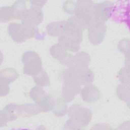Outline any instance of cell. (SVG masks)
<instances>
[{"label":"cell","mask_w":130,"mask_h":130,"mask_svg":"<svg viewBox=\"0 0 130 130\" xmlns=\"http://www.w3.org/2000/svg\"><path fill=\"white\" fill-rule=\"evenodd\" d=\"M90 61L89 56L84 52H80L74 56V63L72 67L80 69L87 68Z\"/></svg>","instance_id":"cell-15"},{"label":"cell","mask_w":130,"mask_h":130,"mask_svg":"<svg viewBox=\"0 0 130 130\" xmlns=\"http://www.w3.org/2000/svg\"><path fill=\"white\" fill-rule=\"evenodd\" d=\"M116 92L117 96L121 100L127 101L129 100V86L128 85H119L117 87Z\"/></svg>","instance_id":"cell-23"},{"label":"cell","mask_w":130,"mask_h":130,"mask_svg":"<svg viewBox=\"0 0 130 130\" xmlns=\"http://www.w3.org/2000/svg\"><path fill=\"white\" fill-rule=\"evenodd\" d=\"M47 94V93L43 90V89L39 86H35L29 92V96L30 98L37 105L40 103Z\"/></svg>","instance_id":"cell-20"},{"label":"cell","mask_w":130,"mask_h":130,"mask_svg":"<svg viewBox=\"0 0 130 130\" xmlns=\"http://www.w3.org/2000/svg\"><path fill=\"white\" fill-rule=\"evenodd\" d=\"M68 114L70 118L64 126H70L69 128L78 129L86 127L91 118L90 109L78 104L73 105L69 110Z\"/></svg>","instance_id":"cell-2"},{"label":"cell","mask_w":130,"mask_h":130,"mask_svg":"<svg viewBox=\"0 0 130 130\" xmlns=\"http://www.w3.org/2000/svg\"><path fill=\"white\" fill-rule=\"evenodd\" d=\"M59 44L66 50L76 52L80 48V41L77 39L63 34L59 38Z\"/></svg>","instance_id":"cell-13"},{"label":"cell","mask_w":130,"mask_h":130,"mask_svg":"<svg viewBox=\"0 0 130 130\" xmlns=\"http://www.w3.org/2000/svg\"><path fill=\"white\" fill-rule=\"evenodd\" d=\"M20 115L19 105L15 104L7 105L1 111V126L5 125L8 121L16 119Z\"/></svg>","instance_id":"cell-11"},{"label":"cell","mask_w":130,"mask_h":130,"mask_svg":"<svg viewBox=\"0 0 130 130\" xmlns=\"http://www.w3.org/2000/svg\"><path fill=\"white\" fill-rule=\"evenodd\" d=\"M74 17L84 27L96 21V4L91 1H78Z\"/></svg>","instance_id":"cell-3"},{"label":"cell","mask_w":130,"mask_h":130,"mask_svg":"<svg viewBox=\"0 0 130 130\" xmlns=\"http://www.w3.org/2000/svg\"><path fill=\"white\" fill-rule=\"evenodd\" d=\"M50 52L52 57L58 59L60 63L63 66L70 67L73 62L74 56L69 54L59 44H54L50 49Z\"/></svg>","instance_id":"cell-9"},{"label":"cell","mask_w":130,"mask_h":130,"mask_svg":"<svg viewBox=\"0 0 130 130\" xmlns=\"http://www.w3.org/2000/svg\"><path fill=\"white\" fill-rule=\"evenodd\" d=\"M9 90L8 84L1 83V96L6 95L9 93Z\"/></svg>","instance_id":"cell-28"},{"label":"cell","mask_w":130,"mask_h":130,"mask_svg":"<svg viewBox=\"0 0 130 130\" xmlns=\"http://www.w3.org/2000/svg\"><path fill=\"white\" fill-rule=\"evenodd\" d=\"M19 109L20 116L24 117L35 115L41 112L39 106L34 104H25L19 105Z\"/></svg>","instance_id":"cell-17"},{"label":"cell","mask_w":130,"mask_h":130,"mask_svg":"<svg viewBox=\"0 0 130 130\" xmlns=\"http://www.w3.org/2000/svg\"><path fill=\"white\" fill-rule=\"evenodd\" d=\"M77 70L81 84H87L92 82L94 76L93 73L90 69L87 68H84L77 69Z\"/></svg>","instance_id":"cell-19"},{"label":"cell","mask_w":130,"mask_h":130,"mask_svg":"<svg viewBox=\"0 0 130 130\" xmlns=\"http://www.w3.org/2000/svg\"><path fill=\"white\" fill-rule=\"evenodd\" d=\"M81 95L84 101L87 103H93L101 98V92L94 85L87 84L81 91Z\"/></svg>","instance_id":"cell-12"},{"label":"cell","mask_w":130,"mask_h":130,"mask_svg":"<svg viewBox=\"0 0 130 130\" xmlns=\"http://www.w3.org/2000/svg\"><path fill=\"white\" fill-rule=\"evenodd\" d=\"M76 6V2L66 1L64 3L63 8L64 11L69 14H74Z\"/></svg>","instance_id":"cell-26"},{"label":"cell","mask_w":130,"mask_h":130,"mask_svg":"<svg viewBox=\"0 0 130 130\" xmlns=\"http://www.w3.org/2000/svg\"><path fill=\"white\" fill-rule=\"evenodd\" d=\"M118 77L121 83L124 84L129 83V71L128 69L123 68L118 73Z\"/></svg>","instance_id":"cell-25"},{"label":"cell","mask_w":130,"mask_h":130,"mask_svg":"<svg viewBox=\"0 0 130 130\" xmlns=\"http://www.w3.org/2000/svg\"><path fill=\"white\" fill-rule=\"evenodd\" d=\"M8 32L14 41L21 43L26 39L32 38L35 34L34 27L22 23H11L8 27Z\"/></svg>","instance_id":"cell-4"},{"label":"cell","mask_w":130,"mask_h":130,"mask_svg":"<svg viewBox=\"0 0 130 130\" xmlns=\"http://www.w3.org/2000/svg\"><path fill=\"white\" fill-rule=\"evenodd\" d=\"M13 17L15 19H21L27 11L25 2L24 1H16L11 6Z\"/></svg>","instance_id":"cell-18"},{"label":"cell","mask_w":130,"mask_h":130,"mask_svg":"<svg viewBox=\"0 0 130 130\" xmlns=\"http://www.w3.org/2000/svg\"><path fill=\"white\" fill-rule=\"evenodd\" d=\"M114 4L112 2L105 1L96 4V21L104 22L112 15Z\"/></svg>","instance_id":"cell-10"},{"label":"cell","mask_w":130,"mask_h":130,"mask_svg":"<svg viewBox=\"0 0 130 130\" xmlns=\"http://www.w3.org/2000/svg\"><path fill=\"white\" fill-rule=\"evenodd\" d=\"M63 81L62 87L63 100L69 102L73 100L75 96L81 90V83L78 78V71L73 67L63 71L62 73Z\"/></svg>","instance_id":"cell-1"},{"label":"cell","mask_w":130,"mask_h":130,"mask_svg":"<svg viewBox=\"0 0 130 130\" xmlns=\"http://www.w3.org/2000/svg\"><path fill=\"white\" fill-rule=\"evenodd\" d=\"M67 110V106L65 104V102L63 100H59L56 103H55L54 106L52 109L53 112L57 116H62L64 114Z\"/></svg>","instance_id":"cell-24"},{"label":"cell","mask_w":130,"mask_h":130,"mask_svg":"<svg viewBox=\"0 0 130 130\" xmlns=\"http://www.w3.org/2000/svg\"><path fill=\"white\" fill-rule=\"evenodd\" d=\"M107 27L104 22L95 21L88 26V36L89 41L93 45L102 42L106 32Z\"/></svg>","instance_id":"cell-6"},{"label":"cell","mask_w":130,"mask_h":130,"mask_svg":"<svg viewBox=\"0 0 130 130\" xmlns=\"http://www.w3.org/2000/svg\"><path fill=\"white\" fill-rule=\"evenodd\" d=\"M46 1H30V3L31 4V7H36L41 8L42 7H43L45 3H46Z\"/></svg>","instance_id":"cell-29"},{"label":"cell","mask_w":130,"mask_h":130,"mask_svg":"<svg viewBox=\"0 0 130 130\" xmlns=\"http://www.w3.org/2000/svg\"><path fill=\"white\" fill-rule=\"evenodd\" d=\"M128 42V40L124 39L121 40L119 43L118 45V49L121 52H123L124 53H128L129 49L126 48V46H128L129 45V43H128L127 44H126Z\"/></svg>","instance_id":"cell-27"},{"label":"cell","mask_w":130,"mask_h":130,"mask_svg":"<svg viewBox=\"0 0 130 130\" xmlns=\"http://www.w3.org/2000/svg\"><path fill=\"white\" fill-rule=\"evenodd\" d=\"M22 61L24 64L23 73L26 75L34 76L42 69L41 59L35 52L29 51L24 53Z\"/></svg>","instance_id":"cell-5"},{"label":"cell","mask_w":130,"mask_h":130,"mask_svg":"<svg viewBox=\"0 0 130 130\" xmlns=\"http://www.w3.org/2000/svg\"><path fill=\"white\" fill-rule=\"evenodd\" d=\"M83 28V26L74 16L72 17L66 21L63 34L73 37L81 42Z\"/></svg>","instance_id":"cell-8"},{"label":"cell","mask_w":130,"mask_h":130,"mask_svg":"<svg viewBox=\"0 0 130 130\" xmlns=\"http://www.w3.org/2000/svg\"><path fill=\"white\" fill-rule=\"evenodd\" d=\"M66 21L52 22L47 26V31L50 36H61L64 33Z\"/></svg>","instance_id":"cell-16"},{"label":"cell","mask_w":130,"mask_h":130,"mask_svg":"<svg viewBox=\"0 0 130 130\" xmlns=\"http://www.w3.org/2000/svg\"><path fill=\"white\" fill-rule=\"evenodd\" d=\"M35 82L38 86H46L50 84V79L47 73L42 69L33 76Z\"/></svg>","instance_id":"cell-21"},{"label":"cell","mask_w":130,"mask_h":130,"mask_svg":"<svg viewBox=\"0 0 130 130\" xmlns=\"http://www.w3.org/2000/svg\"><path fill=\"white\" fill-rule=\"evenodd\" d=\"M0 14L1 22H7L14 18L11 7L5 6L2 7Z\"/></svg>","instance_id":"cell-22"},{"label":"cell","mask_w":130,"mask_h":130,"mask_svg":"<svg viewBox=\"0 0 130 130\" xmlns=\"http://www.w3.org/2000/svg\"><path fill=\"white\" fill-rule=\"evenodd\" d=\"M43 19V13L40 8L31 7L27 10L22 18V24L32 27H35L41 23Z\"/></svg>","instance_id":"cell-7"},{"label":"cell","mask_w":130,"mask_h":130,"mask_svg":"<svg viewBox=\"0 0 130 130\" xmlns=\"http://www.w3.org/2000/svg\"><path fill=\"white\" fill-rule=\"evenodd\" d=\"M18 76V73L14 69H4L0 72L1 83L9 84L16 79Z\"/></svg>","instance_id":"cell-14"}]
</instances>
